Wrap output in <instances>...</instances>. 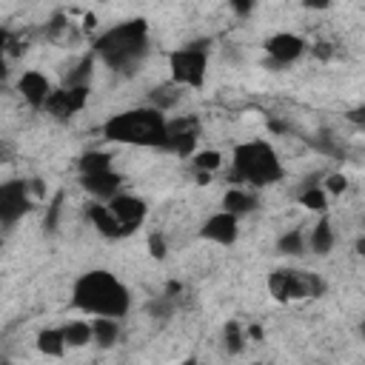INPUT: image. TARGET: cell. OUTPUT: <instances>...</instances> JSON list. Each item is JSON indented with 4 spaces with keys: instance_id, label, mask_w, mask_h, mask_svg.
I'll use <instances>...</instances> for the list:
<instances>
[{
    "instance_id": "1",
    "label": "cell",
    "mask_w": 365,
    "mask_h": 365,
    "mask_svg": "<svg viewBox=\"0 0 365 365\" xmlns=\"http://www.w3.org/2000/svg\"><path fill=\"white\" fill-rule=\"evenodd\" d=\"M71 302L83 314L123 319L131 311V291L111 271L91 268V271H86V274H80L74 279V285H71Z\"/></svg>"
},
{
    "instance_id": "35",
    "label": "cell",
    "mask_w": 365,
    "mask_h": 365,
    "mask_svg": "<svg viewBox=\"0 0 365 365\" xmlns=\"http://www.w3.org/2000/svg\"><path fill=\"white\" fill-rule=\"evenodd\" d=\"M94 26H97V14H86V17H83V29L91 31Z\"/></svg>"
},
{
    "instance_id": "18",
    "label": "cell",
    "mask_w": 365,
    "mask_h": 365,
    "mask_svg": "<svg viewBox=\"0 0 365 365\" xmlns=\"http://www.w3.org/2000/svg\"><path fill=\"white\" fill-rule=\"evenodd\" d=\"M66 334L63 328H43L37 334V351L46 354V356H63L66 354Z\"/></svg>"
},
{
    "instance_id": "21",
    "label": "cell",
    "mask_w": 365,
    "mask_h": 365,
    "mask_svg": "<svg viewBox=\"0 0 365 365\" xmlns=\"http://www.w3.org/2000/svg\"><path fill=\"white\" fill-rule=\"evenodd\" d=\"M299 205H305L308 211L325 214V208H328V191H325L322 185H317V182H308V185L299 191Z\"/></svg>"
},
{
    "instance_id": "24",
    "label": "cell",
    "mask_w": 365,
    "mask_h": 365,
    "mask_svg": "<svg viewBox=\"0 0 365 365\" xmlns=\"http://www.w3.org/2000/svg\"><path fill=\"white\" fill-rule=\"evenodd\" d=\"M182 86H177V83H171V86H165V88H154L151 91V106H157L160 111H168V108H174L177 106V100H180V91Z\"/></svg>"
},
{
    "instance_id": "17",
    "label": "cell",
    "mask_w": 365,
    "mask_h": 365,
    "mask_svg": "<svg viewBox=\"0 0 365 365\" xmlns=\"http://www.w3.org/2000/svg\"><path fill=\"white\" fill-rule=\"evenodd\" d=\"M222 208L231 211V214H237V217H242V214H248V211L257 208V197L251 191H245V188H228L222 194Z\"/></svg>"
},
{
    "instance_id": "31",
    "label": "cell",
    "mask_w": 365,
    "mask_h": 365,
    "mask_svg": "<svg viewBox=\"0 0 365 365\" xmlns=\"http://www.w3.org/2000/svg\"><path fill=\"white\" fill-rule=\"evenodd\" d=\"M228 6H231V11H234L237 17H248V14L254 11L257 0H228Z\"/></svg>"
},
{
    "instance_id": "34",
    "label": "cell",
    "mask_w": 365,
    "mask_h": 365,
    "mask_svg": "<svg viewBox=\"0 0 365 365\" xmlns=\"http://www.w3.org/2000/svg\"><path fill=\"white\" fill-rule=\"evenodd\" d=\"M331 3H334V0H302V6H305L308 11H325Z\"/></svg>"
},
{
    "instance_id": "16",
    "label": "cell",
    "mask_w": 365,
    "mask_h": 365,
    "mask_svg": "<svg viewBox=\"0 0 365 365\" xmlns=\"http://www.w3.org/2000/svg\"><path fill=\"white\" fill-rule=\"evenodd\" d=\"M308 245L317 257H328L331 248H334V228H331V220L322 217L314 228H311V237H308Z\"/></svg>"
},
{
    "instance_id": "15",
    "label": "cell",
    "mask_w": 365,
    "mask_h": 365,
    "mask_svg": "<svg viewBox=\"0 0 365 365\" xmlns=\"http://www.w3.org/2000/svg\"><path fill=\"white\" fill-rule=\"evenodd\" d=\"M88 220H91V225H94L103 237H108V240H120V237L128 234L125 225L117 220V214L108 208V202H91V205H88Z\"/></svg>"
},
{
    "instance_id": "23",
    "label": "cell",
    "mask_w": 365,
    "mask_h": 365,
    "mask_svg": "<svg viewBox=\"0 0 365 365\" xmlns=\"http://www.w3.org/2000/svg\"><path fill=\"white\" fill-rule=\"evenodd\" d=\"M77 165H80V174L106 171V168H111V154H106V151H86Z\"/></svg>"
},
{
    "instance_id": "11",
    "label": "cell",
    "mask_w": 365,
    "mask_h": 365,
    "mask_svg": "<svg viewBox=\"0 0 365 365\" xmlns=\"http://www.w3.org/2000/svg\"><path fill=\"white\" fill-rule=\"evenodd\" d=\"M17 91H20V97H23L29 106L43 108V106L48 103V97H51L54 86H51V80H48L43 71L29 68V71H23V74L17 77Z\"/></svg>"
},
{
    "instance_id": "5",
    "label": "cell",
    "mask_w": 365,
    "mask_h": 365,
    "mask_svg": "<svg viewBox=\"0 0 365 365\" xmlns=\"http://www.w3.org/2000/svg\"><path fill=\"white\" fill-rule=\"evenodd\" d=\"M168 71H171V83L182 88H200L208 74V40L174 48L168 54Z\"/></svg>"
},
{
    "instance_id": "14",
    "label": "cell",
    "mask_w": 365,
    "mask_h": 365,
    "mask_svg": "<svg viewBox=\"0 0 365 365\" xmlns=\"http://www.w3.org/2000/svg\"><path fill=\"white\" fill-rule=\"evenodd\" d=\"M197 120L194 117H182V120H174L168 123V145L171 151L177 154H191V148L197 145Z\"/></svg>"
},
{
    "instance_id": "9",
    "label": "cell",
    "mask_w": 365,
    "mask_h": 365,
    "mask_svg": "<svg viewBox=\"0 0 365 365\" xmlns=\"http://www.w3.org/2000/svg\"><path fill=\"white\" fill-rule=\"evenodd\" d=\"M200 237L208 240V242H217V245H234L237 237H240V217L222 208V211L211 214V217L202 222Z\"/></svg>"
},
{
    "instance_id": "28",
    "label": "cell",
    "mask_w": 365,
    "mask_h": 365,
    "mask_svg": "<svg viewBox=\"0 0 365 365\" xmlns=\"http://www.w3.org/2000/svg\"><path fill=\"white\" fill-rule=\"evenodd\" d=\"M222 339H225V351H228V354H240V351L245 348V342H242V334H240V325H237V322H228V325H225Z\"/></svg>"
},
{
    "instance_id": "3",
    "label": "cell",
    "mask_w": 365,
    "mask_h": 365,
    "mask_svg": "<svg viewBox=\"0 0 365 365\" xmlns=\"http://www.w3.org/2000/svg\"><path fill=\"white\" fill-rule=\"evenodd\" d=\"M148 51V23L145 20H125L111 26L94 40V54L114 71H131Z\"/></svg>"
},
{
    "instance_id": "8",
    "label": "cell",
    "mask_w": 365,
    "mask_h": 365,
    "mask_svg": "<svg viewBox=\"0 0 365 365\" xmlns=\"http://www.w3.org/2000/svg\"><path fill=\"white\" fill-rule=\"evenodd\" d=\"M31 208V200H29V182L23 180H11L0 188V217H3V225L11 228L26 211Z\"/></svg>"
},
{
    "instance_id": "26",
    "label": "cell",
    "mask_w": 365,
    "mask_h": 365,
    "mask_svg": "<svg viewBox=\"0 0 365 365\" xmlns=\"http://www.w3.org/2000/svg\"><path fill=\"white\" fill-rule=\"evenodd\" d=\"M145 314H151L154 319H168L174 314V302H171V294H160L154 299L145 302Z\"/></svg>"
},
{
    "instance_id": "37",
    "label": "cell",
    "mask_w": 365,
    "mask_h": 365,
    "mask_svg": "<svg viewBox=\"0 0 365 365\" xmlns=\"http://www.w3.org/2000/svg\"><path fill=\"white\" fill-rule=\"evenodd\" d=\"M354 248H356V254H359V257H362V259H365V237H359V240H356V245H354Z\"/></svg>"
},
{
    "instance_id": "32",
    "label": "cell",
    "mask_w": 365,
    "mask_h": 365,
    "mask_svg": "<svg viewBox=\"0 0 365 365\" xmlns=\"http://www.w3.org/2000/svg\"><path fill=\"white\" fill-rule=\"evenodd\" d=\"M57 214H60V194L51 200V205H48V220H46V228L48 231H54L57 228Z\"/></svg>"
},
{
    "instance_id": "2",
    "label": "cell",
    "mask_w": 365,
    "mask_h": 365,
    "mask_svg": "<svg viewBox=\"0 0 365 365\" xmlns=\"http://www.w3.org/2000/svg\"><path fill=\"white\" fill-rule=\"evenodd\" d=\"M103 137L123 145L165 148L168 145V120L157 106H140L120 114H111L103 123Z\"/></svg>"
},
{
    "instance_id": "7",
    "label": "cell",
    "mask_w": 365,
    "mask_h": 365,
    "mask_svg": "<svg viewBox=\"0 0 365 365\" xmlns=\"http://www.w3.org/2000/svg\"><path fill=\"white\" fill-rule=\"evenodd\" d=\"M88 94H91L88 86H63V88H54L51 91V97H48V103L43 108L51 117H57V120H68V117H74L77 111L86 108Z\"/></svg>"
},
{
    "instance_id": "30",
    "label": "cell",
    "mask_w": 365,
    "mask_h": 365,
    "mask_svg": "<svg viewBox=\"0 0 365 365\" xmlns=\"http://www.w3.org/2000/svg\"><path fill=\"white\" fill-rule=\"evenodd\" d=\"M148 254H151L154 259H165V254H168V242H165V237H163L160 231L148 234Z\"/></svg>"
},
{
    "instance_id": "6",
    "label": "cell",
    "mask_w": 365,
    "mask_h": 365,
    "mask_svg": "<svg viewBox=\"0 0 365 365\" xmlns=\"http://www.w3.org/2000/svg\"><path fill=\"white\" fill-rule=\"evenodd\" d=\"M268 294H271L277 302L322 297V294H325V279H319V277L311 274V271L277 268V271L268 274Z\"/></svg>"
},
{
    "instance_id": "4",
    "label": "cell",
    "mask_w": 365,
    "mask_h": 365,
    "mask_svg": "<svg viewBox=\"0 0 365 365\" xmlns=\"http://www.w3.org/2000/svg\"><path fill=\"white\" fill-rule=\"evenodd\" d=\"M231 165H234V180H242V182H248L254 188L274 185V182H279L285 177L279 154L265 140H248V143L234 145Z\"/></svg>"
},
{
    "instance_id": "36",
    "label": "cell",
    "mask_w": 365,
    "mask_h": 365,
    "mask_svg": "<svg viewBox=\"0 0 365 365\" xmlns=\"http://www.w3.org/2000/svg\"><path fill=\"white\" fill-rule=\"evenodd\" d=\"M314 54H317V57H328V54H331V48H328V43H319V46L314 48Z\"/></svg>"
},
{
    "instance_id": "33",
    "label": "cell",
    "mask_w": 365,
    "mask_h": 365,
    "mask_svg": "<svg viewBox=\"0 0 365 365\" xmlns=\"http://www.w3.org/2000/svg\"><path fill=\"white\" fill-rule=\"evenodd\" d=\"M345 117H348L354 125H365V106H359V108H351Z\"/></svg>"
},
{
    "instance_id": "25",
    "label": "cell",
    "mask_w": 365,
    "mask_h": 365,
    "mask_svg": "<svg viewBox=\"0 0 365 365\" xmlns=\"http://www.w3.org/2000/svg\"><path fill=\"white\" fill-rule=\"evenodd\" d=\"M91 68H94V54L83 57V60L77 63V68H74V71H68L66 86H88V80H91Z\"/></svg>"
},
{
    "instance_id": "10",
    "label": "cell",
    "mask_w": 365,
    "mask_h": 365,
    "mask_svg": "<svg viewBox=\"0 0 365 365\" xmlns=\"http://www.w3.org/2000/svg\"><path fill=\"white\" fill-rule=\"evenodd\" d=\"M265 54L274 60V66H288L294 60H299L305 54V40L299 34H291V31H277L265 40Z\"/></svg>"
},
{
    "instance_id": "38",
    "label": "cell",
    "mask_w": 365,
    "mask_h": 365,
    "mask_svg": "<svg viewBox=\"0 0 365 365\" xmlns=\"http://www.w3.org/2000/svg\"><path fill=\"white\" fill-rule=\"evenodd\" d=\"M359 331H362V336H365V319H362V325H359Z\"/></svg>"
},
{
    "instance_id": "13",
    "label": "cell",
    "mask_w": 365,
    "mask_h": 365,
    "mask_svg": "<svg viewBox=\"0 0 365 365\" xmlns=\"http://www.w3.org/2000/svg\"><path fill=\"white\" fill-rule=\"evenodd\" d=\"M120 182H123V177L111 168L94 171V174H80V185L100 202H108L114 194H120Z\"/></svg>"
},
{
    "instance_id": "22",
    "label": "cell",
    "mask_w": 365,
    "mask_h": 365,
    "mask_svg": "<svg viewBox=\"0 0 365 365\" xmlns=\"http://www.w3.org/2000/svg\"><path fill=\"white\" fill-rule=\"evenodd\" d=\"M277 251L285 254V257H299V254H305V237H302V231H299V228H291V231L279 234V237H277Z\"/></svg>"
},
{
    "instance_id": "19",
    "label": "cell",
    "mask_w": 365,
    "mask_h": 365,
    "mask_svg": "<svg viewBox=\"0 0 365 365\" xmlns=\"http://www.w3.org/2000/svg\"><path fill=\"white\" fill-rule=\"evenodd\" d=\"M63 334H66L68 348H86L94 339V325L86 322V319H71V322L63 325Z\"/></svg>"
},
{
    "instance_id": "29",
    "label": "cell",
    "mask_w": 365,
    "mask_h": 365,
    "mask_svg": "<svg viewBox=\"0 0 365 365\" xmlns=\"http://www.w3.org/2000/svg\"><path fill=\"white\" fill-rule=\"evenodd\" d=\"M322 188H325L328 194H342V191L348 188V177H345L342 171H334V174H325V182H322Z\"/></svg>"
},
{
    "instance_id": "12",
    "label": "cell",
    "mask_w": 365,
    "mask_h": 365,
    "mask_svg": "<svg viewBox=\"0 0 365 365\" xmlns=\"http://www.w3.org/2000/svg\"><path fill=\"white\" fill-rule=\"evenodd\" d=\"M108 208L117 214V220L125 225L128 234H131L134 228H140L143 220H145V214H148L145 200H140V197H134V194H114V197L108 200Z\"/></svg>"
},
{
    "instance_id": "27",
    "label": "cell",
    "mask_w": 365,
    "mask_h": 365,
    "mask_svg": "<svg viewBox=\"0 0 365 365\" xmlns=\"http://www.w3.org/2000/svg\"><path fill=\"white\" fill-rule=\"evenodd\" d=\"M220 165H222V154L214 151V148H205V151L194 154V168L197 171H217Z\"/></svg>"
},
{
    "instance_id": "20",
    "label": "cell",
    "mask_w": 365,
    "mask_h": 365,
    "mask_svg": "<svg viewBox=\"0 0 365 365\" xmlns=\"http://www.w3.org/2000/svg\"><path fill=\"white\" fill-rule=\"evenodd\" d=\"M91 325H94V342L100 348H111L120 339V319H114V317H97Z\"/></svg>"
}]
</instances>
